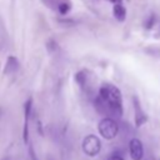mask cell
Here are the masks:
<instances>
[{"mask_svg":"<svg viewBox=\"0 0 160 160\" xmlns=\"http://www.w3.org/2000/svg\"><path fill=\"white\" fill-rule=\"evenodd\" d=\"M95 108L101 115H110L120 118L122 115V98L121 91L112 84L105 82L99 89V95L95 99Z\"/></svg>","mask_w":160,"mask_h":160,"instance_id":"6da1fadb","label":"cell"},{"mask_svg":"<svg viewBox=\"0 0 160 160\" xmlns=\"http://www.w3.org/2000/svg\"><path fill=\"white\" fill-rule=\"evenodd\" d=\"M98 130H99V134L104 139L112 140L119 134V125H118V122L115 121L114 118L106 116V118L100 120V122L98 125Z\"/></svg>","mask_w":160,"mask_h":160,"instance_id":"7a4b0ae2","label":"cell"},{"mask_svg":"<svg viewBox=\"0 0 160 160\" xmlns=\"http://www.w3.org/2000/svg\"><path fill=\"white\" fill-rule=\"evenodd\" d=\"M81 148H82V151L89 155V156H96L100 150H101V141L98 136L90 134V135H86L84 139H82V142H81Z\"/></svg>","mask_w":160,"mask_h":160,"instance_id":"3957f363","label":"cell"},{"mask_svg":"<svg viewBox=\"0 0 160 160\" xmlns=\"http://www.w3.org/2000/svg\"><path fill=\"white\" fill-rule=\"evenodd\" d=\"M129 152L132 160H142L144 158V146L140 139L132 138L129 142Z\"/></svg>","mask_w":160,"mask_h":160,"instance_id":"277c9868","label":"cell"},{"mask_svg":"<svg viewBox=\"0 0 160 160\" xmlns=\"http://www.w3.org/2000/svg\"><path fill=\"white\" fill-rule=\"evenodd\" d=\"M20 68V62L19 60L12 56V55H9L8 59H6V64H5V68H4V74L5 75H12L15 74Z\"/></svg>","mask_w":160,"mask_h":160,"instance_id":"5b68a950","label":"cell"},{"mask_svg":"<svg viewBox=\"0 0 160 160\" xmlns=\"http://www.w3.org/2000/svg\"><path fill=\"white\" fill-rule=\"evenodd\" d=\"M134 109H135V125H136V126H141L144 122H146L148 116H146V114L142 111V109L140 108V105H139L136 98H134Z\"/></svg>","mask_w":160,"mask_h":160,"instance_id":"8992f818","label":"cell"},{"mask_svg":"<svg viewBox=\"0 0 160 160\" xmlns=\"http://www.w3.org/2000/svg\"><path fill=\"white\" fill-rule=\"evenodd\" d=\"M112 15H114V18H115L118 21H120V22L125 21V19H126V9H125V6H124L120 1L114 2V6H112Z\"/></svg>","mask_w":160,"mask_h":160,"instance_id":"52a82bcc","label":"cell"},{"mask_svg":"<svg viewBox=\"0 0 160 160\" xmlns=\"http://www.w3.org/2000/svg\"><path fill=\"white\" fill-rule=\"evenodd\" d=\"M75 80H76V82H78L80 86H84V85L86 84V81H88V71L81 70V71L76 72V75H75Z\"/></svg>","mask_w":160,"mask_h":160,"instance_id":"ba28073f","label":"cell"},{"mask_svg":"<svg viewBox=\"0 0 160 160\" xmlns=\"http://www.w3.org/2000/svg\"><path fill=\"white\" fill-rule=\"evenodd\" d=\"M31 110H32V99L29 98V99L24 102V118H25V120H29V119H30Z\"/></svg>","mask_w":160,"mask_h":160,"instance_id":"9c48e42d","label":"cell"},{"mask_svg":"<svg viewBox=\"0 0 160 160\" xmlns=\"http://www.w3.org/2000/svg\"><path fill=\"white\" fill-rule=\"evenodd\" d=\"M70 8H71L70 6V2L69 1H65V0H62L61 2H59V5L56 6L59 14H61V15H66L70 11Z\"/></svg>","mask_w":160,"mask_h":160,"instance_id":"30bf717a","label":"cell"},{"mask_svg":"<svg viewBox=\"0 0 160 160\" xmlns=\"http://www.w3.org/2000/svg\"><path fill=\"white\" fill-rule=\"evenodd\" d=\"M155 21H156V16H155V14H150L146 19H145V21H144V28L145 29H151L154 25H155Z\"/></svg>","mask_w":160,"mask_h":160,"instance_id":"8fae6325","label":"cell"},{"mask_svg":"<svg viewBox=\"0 0 160 160\" xmlns=\"http://www.w3.org/2000/svg\"><path fill=\"white\" fill-rule=\"evenodd\" d=\"M22 140L25 144L29 142V120L24 121V129H22Z\"/></svg>","mask_w":160,"mask_h":160,"instance_id":"7c38bea8","label":"cell"},{"mask_svg":"<svg viewBox=\"0 0 160 160\" xmlns=\"http://www.w3.org/2000/svg\"><path fill=\"white\" fill-rule=\"evenodd\" d=\"M46 48L49 50V52H55L59 50V46H58V42L55 40H49L48 44H46Z\"/></svg>","mask_w":160,"mask_h":160,"instance_id":"4fadbf2b","label":"cell"},{"mask_svg":"<svg viewBox=\"0 0 160 160\" xmlns=\"http://www.w3.org/2000/svg\"><path fill=\"white\" fill-rule=\"evenodd\" d=\"M108 160H125V159H124V156H122V152L115 151V152H112V154L108 158Z\"/></svg>","mask_w":160,"mask_h":160,"instance_id":"5bb4252c","label":"cell"},{"mask_svg":"<svg viewBox=\"0 0 160 160\" xmlns=\"http://www.w3.org/2000/svg\"><path fill=\"white\" fill-rule=\"evenodd\" d=\"M44 1L48 4V6H50V8L55 9V6H58V5H59V2H61L62 0H44Z\"/></svg>","mask_w":160,"mask_h":160,"instance_id":"9a60e30c","label":"cell"},{"mask_svg":"<svg viewBox=\"0 0 160 160\" xmlns=\"http://www.w3.org/2000/svg\"><path fill=\"white\" fill-rule=\"evenodd\" d=\"M29 155H30V159H31V160H39V159L36 158V154H35V151H34V149H32L31 145H29Z\"/></svg>","mask_w":160,"mask_h":160,"instance_id":"2e32d148","label":"cell"},{"mask_svg":"<svg viewBox=\"0 0 160 160\" xmlns=\"http://www.w3.org/2000/svg\"><path fill=\"white\" fill-rule=\"evenodd\" d=\"M1 160H10V158H9V156H4Z\"/></svg>","mask_w":160,"mask_h":160,"instance_id":"e0dca14e","label":"cell"},{"mask_svg":"<svg viewBox=\"0 0 160 160\" xmlns=\"http://www.w3.org/2000/svg\"><path fill=\"white\" fill-rule=\"evenodd\" d=\"M109 1H110V2H112V4H114V2H118V1H120V0H109Z\"/></svg>","mask_w":160,"mask_h":160,"instance_id":"ac0fdd59","label":"cell"},{"mask_svg":"<svg viewBox=\"0 0 160 160\" xmlns=\"http://www.w3.org/2000/svg\"><path fill=\"white\" fill-rule=\"evenodd\" d=\"M48 160H55V159H52L51 156H49V158H48Z\"/></svg>","mask_w":160,"mask_h":160,"instance_id":"d6986e66","label":"cell"}]
</instances>
